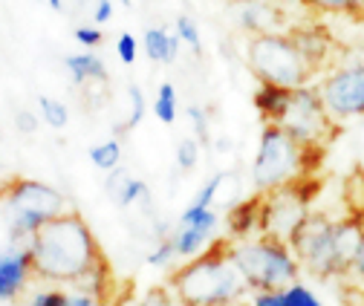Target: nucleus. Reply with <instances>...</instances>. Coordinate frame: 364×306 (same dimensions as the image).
<instances>
[{
  "label": "nucleus",
  "instance_id": "8",
  "mask_svg": "<svg viewBox=\"0 0 364 306\" xmlns=\"http://www.w3.org/2000/svg\"><path fill=\"white\" fill-rule=\"evenodd\" d=\"M318 191H321L318 173L315 177H298V180H292L281 188L260 191L263 202H260L257 234H269V237H278V240L289 243V237L295 234L301 220L309 214V202L315 200Z\"/></svg>",
  "mask_w": 364,
  "mask_h": 306
},
{
  "label": "nucleus",
  "instance_id": "17",
  "mask_svg": "<svg viewBox=\"0 0 364 306\" xmlns=\"http://www.w3.org/2000/svg\"><path fill=\"white\" fill-rule=\"evenodd\" d=\"M292 96V87H278V84H257V90L252 96L255 110L260 113L263 124H281L287 104Z\"/></svg>",
  "mask_w": 364,
  "mask_h": 306
},
{
  "label": "nucleus",
  "instance_id": "40",
  "mask_svg": "<svg viewBox=\"0 0 364 306\" xmlns=\"http://www.w3.org/2000/svg\"><path fill=\"white\" fill-rule=\"evenodd\" d=\"M47 4H50L55 12H61V9H64V0H47Z\"/></svg>",
  "mask_w": 364,
  "mask_h": 306
},
{
  "label": "nucleus",
  "instance_id": "5",
  "mask_svg": "<svg viewBox=\"0 0 364 306\" xmlns=\"http://www.w3.org/2000/svg\"><path fill=\"white\" fill-rule=\"evenodd\" d=\"M64 211L67 197L41 180L12 177L0 185V220L6 223L9 243H29L43 223Z\"/></svg>",
  "mask_w": 364,
  "mask_h": 306
},
{
  "label": "nucleus",
  "instance_id": "27",
  "mask_svg": "<svg viewBox=\"0 0 364 306\" xmlns=\"http://www.w3.org/2000/svg\"><path fill=\"white\" fill-rule=\"evenodd\" d=\"M173 29H176L179 40H182V43H188V47H191V53H194V55H203V38H200V29H197L194 18L179 15V18H176V23H173Z\"/></svg>",
  "mask_w": 364,
  "mask_h": 306
},
{
  "label": "nucleus",
  "instance_id": "9",
  "mask_svg": "<svg viewBox=\"0 0 364 306\" xmlns=\"http://www.w3.org/2000/svg\"><path fill=\"white\" fill-rule=\"evenodd\" d=\"M281 127L301 145H324V148L341 133V121L330 116L318 84L295 87L287 113L281 119Z\"/></svg>",
  "mask_w": 364,
  "mask_h": 306
},
{
  "label": "nucleus",
  "instance_id": "23",
  "mask_svg": "<svg viewBox=\"0 0 364 306\" xmlns=\"http://www.w3.org/2000/svg\"><path fill=\"white\" fill-rule=\"evenodd\" d=\"M90 162H93L99 170H116L119 165H122V145H119V139H105V142H99V145H93L90 148Z\"/></svg>",
  "mask_w": 364,
  "mask_h": 306
},
{
  "label": "nucleus",
  "instance_id": "11",
  "mask_svg": "<svg viewBox=\"0 0 364 306\" xmlns=\"http://www.w3.org/2000/svg\"><path fill=\"white\" fill-rule=\"evenodd\" d=\"M217 223H220V217H217L211 208L188 205L186 211L179 214L176 229L171 231L173 246H176V254H179V257H186V260L197 257V254L214 240Z\"/></svg>",
  "mask_w": 364,
  "mask_h": 306
},
{
  "label": "nucleus",
  "instance_id": "12",
  "mask_svg": "<svg viewBox=\"0 0 364 306\" xmlns=\"http://www.w3.org/2000/svg\"><path fill=\"white\" fill-rule=\"evenodd\" d=\"M29 278H35L29 243H9V248L0 251V300H15Z\"/></svg>",
  "mask_w": 364,
  "mask_h": 306
},
{
  "label": "nucleus",
  "instance_id": "29",
  "mask_svg": "<svg viewBox=\"0 0 364 306\" xmlns=\"http://www.w3.org/2000/svg\"><path fill=\"white\" fill-rule=\"evenodd\" d=\"M225 180H229V173H214V177L197 191V197L191 200V205H197V208H211V205L217 202V194H220V188H223Z\"/></svg>",
  "mask_w": 364,
  "mask_h": 306
},
{
  "label": "nucleus",
  "instance_id": "36",
  "mask_svg": "<svg viewBox=\"0 0 364 306\" xmlns=\"http://www.w3.org/2000/svg\"><path fill=\"white\" fill-rule=\"evenodd\" d=\"M347 278L364 289V240H361V246H358V251H355V260H353V266H350V275H347Z\"/></svg>",
  "mask_w": 364,
  "mask_h": 306
},
{
  "label": "nucleus",
  "instance_id": "18",
  "mask_svg": "<svg viewBox=\"0 0 364 306\" xmlns=\"http://www.w3.org/2000/svg\"><path fill=\"white\" fill-rule=\"evenodd\" d=\"M260 202H263V194L257 191L255 197L243 200V202H235L225 214V223H229V237L232 240H246L257 231L260 226Z\"/></svg>",
  "mask_w": 364,
  "mask_h": 306
},
{
  "label": "nucleus",
  "instance_id": "26",
  "mask_svg": "<svg viewBox=\"0 0 364 306\" xmlns=\"http://www.w3.org/2000/svg\"><path fill=\"white\" fill-rule=\"evenodd\" d=\"M127 99H130V116L124 124L116 127V133H124V130L139 127V121L145 119V96H142V87L139 84H130L127 87Z\"/></svg>",
  "mask_w": 364,
  "mask_h": 306
},
{
  "label": "nucleus",
  "instance_id": "6",
  "mask_svg": "<svg viewBox=\"0 0 364 306\" xmlns=\"http://www.w3.org/2000/svg\"><path fill=\"white\" fill-rule=\"evenodd\" d=\"M246 67L257 78V84H278V87H292V90L312 84V78L318 75L287 29L249 35Z\"/></svg>",
  "mask_w": 364,
  "mask_h": 306
},
{
  "label": "nucleus",
  "instance_id": "20",
  "mask_svg": "<svg viewBox=\"0 0 364 306\" xmlns=\"http://www.w3.org/2000/svg\"><path fill=\"white\" fill-rule=\"evenodd\" d=\"M252 306H324V303L315 297V292L309 286L295 280L275 292H255Z\"/></svg>",
  "mask_w": 364,
  "mask_h": 306
},
{
  "label": "nucleus",
  "instance_id": "33",
  "mask_svg": "<svg viewBox=\"0 0 364 306\" xmlns=\"http://www.w3.org/2000/svg\"><path fill=\"white\" fill-rule=\"evenodd\" d=\"M73 35H75V40L81 43V47H87V50L99 47V43L105 40V32H102L99 26H78Z\"/></svg>",
  "mask_w": 364,
  "mask_h": 306
},
{
  "label": "nucleus",
  "instance_id": "1",
  "mask_svg": "<svg viewBox=\"0 0 364 306\" xmlns=\"http://www.w3.org/2000/svg\"><path fill=\"white\" fill-rule=\"evenodd\" d=\"M29 251L38 280L58 286H87L105 303L107 295H113L110 263L93 229L87 226V220L78 211L67 208L64 214L43 223L32 234Z\"/></svg>",
  "mask_w": 364,
  "mask_h": 306
},
{
  "label": "nucleus",
  "instance_id": "10",
  "mask_svg": "<svg viewBox=\"0 0 364 306\" xmlns=\"http://www.w3.org/2000/svg\"><path fill=\"white\" fill-rule=\"evenodd\" d=\"M318 90L333 119H364V64L333 70L321 78Z\"/></svg>",
  "mask_w": 364,
  "mask_h": 306
},
{
  "label": "nucleus",
  "instance_id": "31",
  "mask_svg": "<svg viewBox=\"0 0 364 306\" xmlns=\"http://www.w3.org/2000/svg\"><path fill=\"white\" fill-rule=\"evenodd\" d=\"M116 55L122 64H136V55H139V40H136L130 32H122L119 40H116Z\"/></svg>",
  "mask_w": 364,
  "mask_h": 306
},
{
  "label": "nucleus",
  "instance_id": "2",
  "mask_svg": "<svg viewBox=\"0 0 364 306\" xmlns=\"http://www.w3.org/2000/svg\"><path fill=\"white\" fill-rule=\"evenodd\" d=\"M168 289L179 306H235L249 292L232 257V237L211 240L197 257L168 275Z\"/></svg>",
  "mask_w": 364,
  "mask_h": 306
},
{
  "label": "nucleus",
  "instance_id": "4",
  "mask_svg": "<svg viewBox=\"0 0 364 306\" xmlns=\"http://www.w3.org/2000/svg\"><path fill=\"white\" fill-rule=\"evenodd\" d=\"M324 145H301L281 124H263L252 162L255 191H272L298 177H315L318 168L324 165Z\"/></svg>",
  "mask_w": 364,
  "mask_h": 306
},
{
  "label": "nucleus",
  "instance_id": "19",
  "mask_svg": "<svg viewBox=\"0 0 364 306\" xmlns=\"http://www.w3.org/2000/svg\"><path fill=\"white\" fill-rule=\"evenodd\" d=\"M64 67L73 78V84L84 87V84H107L110 75H107V67L105 61L96 55V53H75V55H67L64 58Z\"/></svg>",
  "mask_w": 364,
  "mask_h": 306
},
{
  "label": "nucleus",
  "instance_id": "21",
  "mask_svg": "<svg viewBox=\"0 0 364 306\" xmlns=\"http://www.w3.org/2000/svg\"><path fill=\"white\" fill-rule=\"evenodd\" d=\"M179 35L168 32L165 26H151L142 35V50L154 64H173L179 55Z\"/></svg>",
  "mask_w": 364,
  "mask_h": 306
},
{
  "label": "nucleus",
  "instance_id": "13",
  "mask_svg": "<svg viewBox=\"0 0 364 306\" xmlns=\"http://www.w3.org/2000/svg\"><path fill=\"white\" fill-rule=\"evenodd\" d=\"M235 23L249 32V35H263V32H284L287 18L284 12L272 4V0H232L229 6Z\"/></svg>",
  "mask_w": 364,
  "mask_h": 306
},
{
  "label": "nucleus",
  "instance_id": "39",
  "mask_svg": "<svg viewBox=\"0 0 364 306\" xmlns=\"http://www.w3.org/2000/svg\"><path fill=\"white\" fill-rule=\"evenodd\" d=\"M350 214H353V220L361 226V231H364V200L361 202H355L353 208H350Z\"/></svg>",
  "mask_w": 364,
  "mask_h": 306
},
{
  "label": "nucleus",
  "instance_id": "7",
  "mask_svg": "<svg viewBox=\"0 0 364 306\" xmlns=\"http://www.w3.org/2000/svg\"><path fill=\"white\" fill-rule=\"evenodd\" d=\"M232 257L249 283V292H275L295 283L301 275V263L289 243L269 234L232 240Z\"/></svg>",
  "mask_w": 364,
  "mask_h": 306
},
{
  "label": "nucleus",
  "instance_id": "16",
  "mask_svg": "<svg viewBox=\"0 0 364 306\" xmlns=\"http://www.w3.org/2000/svg\"><path fill=\"white\" fill-rule=\"evenodd\" d=\"M26 306H105V300L96 292H90L87 286L53 283V289H41L38 295H32Z\"/></svg>",
  "mask_w": 364,
  "mask_h": 306
},
{
  "label": "nucleus",
  "instance_id": "34",
  "mask_svg": "<svg viewBox=\"0 0 364 306\" xmlns=\"http://www.w3.org/2000/svg\"><path fill=\"white\" fill-rule=\"evenodd\" d=\"M188 119H191V124H194V130H197L200 145H208V119H205L203 107L191 104V107H188Z\"/></svg>",
  "mask_w": 364,
  "mask_h": 306
},
{
  "label": "nucleus",
  "instance_id": "30",
  "mask_svg": "<svg viewBox=\"0 0 364 306\" xmlns=\"http://www.w3.org/2000/svg\"><path fill=\"white\" fill-rule=\"evenodd\" d=\"M176 257H179V254H176L173 237L168 234V237H162V240L156 243V248L148 254V263H151V266H159V269H165V266H171V263H173Z\"/></svg>",
  "mask_w": 364,
  "mask_h": 306
},
{
  "label": "nucleus",
  "instance_id": "32",
  "mask_svg": "<svg viewBox=\"0 0 364 306\" xmlns=\"http://www.w3.org/2000/svg\"><path fill=\"white\" fill-rule=\"evenodd\" d=\"M139 306H179V300L168 286H154L139 297Z\"/></svg>",
  "mask_w": 364,
  "mask_h": 306
},
{
  "label": "nucleus",
  "instance_id": "22",
  "mask_svg": "<svg viewBox=\"0 0 364 306\" xmlns=\"http://www.w3.org/2000/svg\"><path fill=\"white\" fill-rule=\"evenodd\" d=\"M298 4L312 15H333V18L364 21V0H298Z\"/></svg>",
  "mask_w": 364,
  "mask_h": 306
},
{
  "label": "nucleus",
  "instance_id": "28",
  "mask_svg": "<svg viewBox=\"0 0 364 306\" xmlns=\"http://www.w3.org/2000/svg\"><path fill=\"white\" fill-rule=\"evenodd\" d=\"M200 162V139H179L176 142V168L179 170H194Z\"/></svg>",
  "mask_w": 364,
  "mask_h": 306
},
{
  "label": "nucleus",
  "instance_id": "38",
  "mask_svg": "<svg viewBox=\"0 0 364 306\" xmlns=\"http://www.w3.org/2000/svg\"><path fill=\"white\" fill-rule=\"evenodd\" d=\"M110 18H113V0H96L93 21H96V23H107Z\"/></svg>",
  "mask_w": 364,
  "mask_h": 306
},
{
  "label": "nucleus",
  "instance_id": "15",
  "mask_svg": "<svg viewBox=\"0 0 364 306\" xmlns=\"http://www.w3.org/2000/svg\"><path fill=\"white\" fill-rule=\"evenodd\" d=\"M105 191L116 200L119 208H133V205H142L145 211L151 208V188H148V182L130 177L122 165L116 170H110V177L105 182Z\"/></svg>",
  "mask_w": 364,
  "mask_h": 306
},
{
  "label": "nucleus",
  "instance_id": "3",
  "mask_svg": "<svg viewBox=\"0 0 364 306\" xmlns=\"http://www.w3.org/2000/svg\"><path fill=\"white\" fill-rule=\"evenodd\" d=\"M361 240L364 231L353 220V214H347L344 220H333L327 211H309L289 237V248L301 269H306L312 278L333 280L350 275Z\"/></svg>",
  "mask_w": 364,
  "mask_h": 306
},
{
  "label": "nucleus",
  "instance_id": "25",
  "mask_svg": "<svg viewBox=\"0 0 364 306\" xmlns=\"http://www.w3.org/2000/svg\"><path fill=\"white\" fill-rule=\"evenodd\" d=\"M154 113L162 124H173L176 121V87L171 81L159 84L156 90V102H154Z\"/></svg>",
  "mask_w": 364,
  "mask_h": 306
},
{
  "label": "nucleus",
  "instance_id": "24",
  "mask_svg": "<svg viewBox=\"0 0 364 306\" xmlns=\"http://www.w3.org/2000/svg\"><path fill=\"white\" fill-rule=\"evenodd\" d=\"M38 110H41V119L47 121L53 130H64L70 124V110L64 102L53 99V96H38Z\"/></svg>",
  "mask_w": 364,
  "mask_h": 306
},
{
  "label": "nucleus",
  "instance_id": "14",
  "mask_svg": "<svg viewBox=\"0 0 364 306\" xmlns=\"http://www.w3.org/2000/svg\"><path fill=\"white\" fill-rule=\"evenodd\" d=\"M295 43L301 47V53L306 55V61L315 67V72H321L330 58H333V47H336V38L333 32L324 26V23H318V21H306V23H292L287 29Z\"/></svg>",
  "mask_w": 364,
  "mask_h": 306
},
{
  "label": "nucleus",
  "instance_id": "41",
  "mask_svg": "<svg viewBox=\"0 0 364 306\" xmlns=\"http://www.w3.org/2000/svg\"><path fill=\"white\" fill-rule=\"evenodd\" d=\"M355 177H358V182H361V185H364V162H361V165H358V168H355Z\"/></svg>",
  "mask_w": 364,
  "mask_h": 306
},
{
  "label": "nucleus",
  "instance_id": "42",
  "mask_svg": "<svg viewBox=\"0 0 364 306\" xmlns=\"http://www.w3.org/2000/svg\"><path fill=\"white\" fill-rule=\"evenodd\" d=\"M119 4H122V6H127V9H130V6H133V0H119Z\"/></svg>",
  "mask_w": 364,
  "mask_h": 306
},
{
  "label": "nucleus",
  "instance_id": "35",
  "mask_svg": "<svg viewBox=\"0 0 364 306\" xmlns=\"http://www.w3.org/2000/svg\"><path fill=\"white\" fill-rule=\"evenodd\" d=\"M38 124H41V119H38L32 110H18V113H15V127H18V133L32 136L35 130H38Z\"/></svg>",
  "mask_w": 364,
  "mask_h": 306
},
{
  "label": "nucleus",
  "instance_id": "37",
  "mask_svg": "<svg viewBox=\"0 0 364 306\" xmlns=\"http://www.w3.org/2000/svg\"><path fill=\"white\" fill-rule=\"evenodd\" d=\"M110 306H139V297H136V292H133V286L127 283L113 300H110Z\"/></svg>",
  "mask_w": 364,
  "mask_h": 306
}]
</instances>
